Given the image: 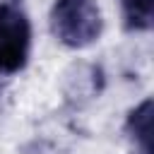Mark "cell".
<instances>
[{"label":"cell","instance_id":"6da1fadb","mask_svg":"<svg viewBox=\"0 0 154 154\" xmlns=\"http://www.w3.org/2000/svg\"><path fill=\"white\" fill-rule=\"evenodd\" d=\"M101 29L103 19L96 0H55L51 10V31L60 43L84 48L99 38Z\"/></svg>","mask_w":154,"mask_h":154},{"label":"cell","instance_id":"7a4b0ae2","mask_svg":"<svg viewBox=\"0 0 154 154\" xmlns=\"http://www.w3.org/2000/svg\"><path fill=\"white\" fill-rule=\"evenodd\" d=\"M31 48V24L14 2H0V72H17L26 65Z\"/></svg>","mask_w":154,"mask_h":154},{"label":"cell","instance_id":"3957f363","mask_svg":"<svg viewBox=\"0 0 154 154\" xmlns=\"http://www.w3.org/2000/svg\"><path fill=\"white\" fill-rule=\"evenodd\" d=\"M123 19L130 31H147L154 22V0H120Z\"/></svg>","mask_w":154,"mask_h":154},{"label":"cell","instance_id":"277c9868","mask_svg":"<svg viewBox=\"0 0 154 154\" xmlns=\"http://www.w3.org/2000/svg\"><path fill=\"white\" fill-rule=\"evenodd\" d=\"M128 130L142 144L144 154H152V101H142L128 118Z\"/></svg>","mask_w":154,"mask_h":154}]
</instances>
